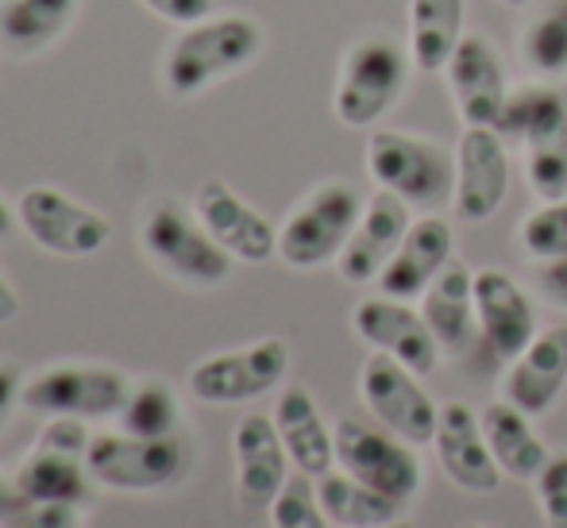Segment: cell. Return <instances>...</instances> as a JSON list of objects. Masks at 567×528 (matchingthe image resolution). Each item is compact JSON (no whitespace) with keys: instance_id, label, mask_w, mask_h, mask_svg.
<instances>
[{"instance_id":"277c9868","label":"cell","mask_w":567,"mask_h":528,"mask_svg":"<svg viewBox=\"0 0 567 528\" xmlns=\"http://www.w3.org/2000/svg\"><path fill=\"white\" fill-rule=\"evenodd\" d=\"M140 244L166 275L186 286H202V290L225 286L231 278V262H236L225 247L205 231L197 213L171 201V197H158V201L147 205L143 224H140Z\"/></svg>"},{"instance_id":"484cf974","label":"cell","mask_w":567,"mask_h":528,"mask_svg":"<svg viewBox=\"0 0 567 528\" xmlns=\"http://www.w3.org/2000/svg\"><path fill=\"white\" fill-rule=\"evenodd\" d=\"M471 282H475V275H471L463 262L452 259L449 267L441 270V278L421 293V317L429 320L441 351H452V355L467 348L471 335H475V328H478Z\"/></svg>"},{"instance_id":"44dd1931","label":"cell","mask_w":567,"mask_h":528,"mask_svg":"<svg viewBox=\"0 0 567 528\" xmlns=\"http://www.w3.org/2000/svg\"><path fill=\"white\" fill-rule=\"evenodd\" d=\"M455 231L441 213H425L410 224L402 247L390 259V267L379 275V293L398 301H413L441 278V270L452 262Z\"/></svg>"},{"instance_id":"cb8c5ba5","label":"cell","mask_w":567,"mask_h":528,"mask_svg":"<svg viewBox=\"0 0 567 528\" xmlns=\"http://www.w3.org/2000/svg\"><path fill=\"white\" fill-rule=\"evenodd\" d=\"M275 428L286 444L290 463L309 478H321L337 463V432L324 424L321 405L306 386H286L275 402Z\"/></svg>"},{"instance_id":"d4e9b609","label":"cell","mask_w":567,"mask_h":528,"mask_svg":"<svg viewBox=\"0 0 567 528\" xmlns=\"http://www.w3.org/2000/svg\"><path fill=\"white\" fill-rule=\"evenodd\" d=\"M82 0H0V46L16 59H35L70 31Z\"/></svg>"},{"instance_id":"74e56055","label":"cell","mask_w":567,"mask_h":528,"mask_svg":"<svg viewBox=\"0 0 567 528\" xmlns=\"http://www.w3.org/2000/svg\"><path fill=\"white\" fill-rule=\"evenodd\" d=\"M20 394H23L20 371H16L12 363H0V432H4V424L12 417L16 405H20Z\"/></svg>"},{"instance_id":"ee69618b","label":"cell","mask_w":567,"mask_h":528,"mask_svg":"<svg viewBox=\"0 0 567 528\" xmlns=\"http://www.w3.org/2000/svg\"><path fill=\"white\" fill-rule=\"evenodd\" d=\"M460 528H486V525H475V521H471V525H460Z\"/></svg>"},{"instance_id":"7bdbcfd3","label":"cell","mask_w":567,"mask_h":528,"mask_svg":"<svg viewBox=\"0 0 567 528\" xmlns=\"http://www.w3.org/2000/svg\"><path fill=\"white\" fill-rule=\"evenodd\" d=\"M374 528H413L410 521H390V525H374Z\"/></svg>"},{"instance_id":"5bb4252c","label":"cell","mask_w":567,"mask_h":528,"mask_svg":"<svg viewBox=\"0 0 567 528\" xmlns=\"http://www.w3.org/2000/svg\"><path fill=\"white\" fill-rule=\"evenodd\" d=\"M509 189L506 135L498 127H463L455 143L452 209L463 224H483L502 209Z\"/></svg>"},{"instance_id":"836d02e7","label":"cell","mask_w":567,"mask_h":528,"mask_svg":"<svg viewBox=\"0 0 567 528\" xmlns=\"http://www.w3.org/2000/svg\"><path fill=\"white\" fill-rule=\"evenodd\" d=\"M537 498L548 528H567V455H553L537 475Z\"/></svg>"},{"instance_id":"8fae6325","label":"cell","mask_w":567,"mask_h":528,"mask_svg":"<svg viewBox=\"0 0 567 528\" xmlns=\"http://www.w3.org/2000/svg\"><path fill=\"white\" fill-rule=\"evenodd\" d=\"M186 470V447L178 436L147 439L132 432H101L90 444V478L105 490L155 494Z\"/></svg>"},{"instance_id":"30bf717a","label":"cell","mask_w":567,"mask_h":528,"mask_svg":"<svg viewBox=\"0 0 567 528\" xmlns=\"http://www.w3.org/2000/svg\"><path fill=\"white\" fill-rule=\"evenodd\" d=\"M332 432H337V463L343 475L359 478L363 486L402 501V506L421 494L425 470H421L413 444H405L390 428H374L355 417H343Z\"/></svg>"},{"instance_id":"e575fe53","label":"cell","mask_w":567,"mask_h":528,"mask_svg":"<svg viewBox=\"0 0 567 528\" xmlns=\"http://www.w3.org/2000/svg\"><path fill=\"white\" fill-rule=\"evenodd\" d=\"M20 528H82V509L70 501H43V506H28L20 517Z\"/></svg>"},{"instance_id":"7a4b0ae2","label":"cell","mask_w":567,"mask_h":528,"mask_svg":"<svg viewBox=\"0 0 567 528\" xmlns=\"http://www.w3.org/2000/svg\"><path fill=\"white\" fill-rule=\"evenodd\" d=\"M502 135L525 143V174L540 201L567 197V97L556 85H525L509 93Z\"/></svg>"},{"instance_id":"6da1fadb","label":"cell","mask_w":567,"mask_h":528,"mask_svg":"<svg viewBox=\"0 0 567 528\" xmlns=\"http://www.w3.org/2000/svg\"><path fill=\"white\" fill-rule=\"evenodd\" d=\"M262 54V28L259 20L244 12H213L205 20L182 28L171 39L158 66L166 97L189 101L217 85L220 77H231L247 70Z\"/></svg>"},{"instance_id":"d6986e66","label":"cell","mask_w":567,"mask_h":528,"mask_svg":"<svg viewBox=\"0 0 567 528\" xmlns=\"http://www.w3.org/2000/svg\"><path fill=\"white\" fill-rule=\"evenodd\" d=\"M410 224H413L410 205L390 194V189H379V194L363 205V216H359L348 247H343L337 259L343 282L348 286L379 282V275L390 267V259H394L398 247H402Z\"/></svg>"},{"instance_id":"e0dca14e","label":"cell","mask_w":567,"mask_h":528,"mask_svg":"<svg viewBox=\"0 0 567 528\" xmlns=\"http://www.w3.org/2000/svg\"><path fill=\"white\" fill-rule=\"evenodd\" d=\"M351 328L363 343H371L382 355H394L402 366H410L413 374H433L441 363V343H436L429 320L398 298H367L351 313Z\"/></svg>"},{"instance_id":"9a60e30c","label":"cell","mask_w":567,"mask_h":528,"mask_svg":"<svg viewBox=\"0 0 567 528\" xmlns=\"http://www.w3.org/2000/svg\"><path fill=\"white\" fill-rule=\"evenodd\" d=\"M449 90L455 97V108H460L463 127H498L502 112H506L509 101V77L506 66H502L498 46L486 35L471 31V35L460 39V46L452 51L449 66Z\"/></svg>"},{"instance_id":"f1b7e54d","label":"cell","mask_w":567,"mask_h":528,"mask_svg":"<svg viewBox=\"0 0 567 528\" xmlns=\"http://www.w3.org/2000/svg\"><path fill=\"white\" fill-rule=\"evenodd\" d=\"M317 498H321L329 521L340 528L390 525V521H398V514H402V501L371 490V486L343 475V470H329V475L317 478Z\"/></svg>"},{"instance_id":"603a6c76","label":"cell","mask_w":567,"mask_h":528,"mask_svg":"<svg viewBox=\"0 0 567 528\" xmlns=\"http://www.w3.org/2000/svg\"><path fill=\"white\" fill-rule=\"evenodd\" d=\"M567 386V324H553L537 332V340L509 363L506 402L525 417H545L560 402Z\"/></svg>"},{"instance_id":"9c48e42d","label":"cell","mask_w":567,"mask_h":528,"mask_svg":"<svg viewBox=\"0 0 567 528\" xmlns=\"http://www.w3.org/2000/svg\"><path fill=\"white\" fill-rule=\"evenodd\" d=\"M290 371V343L282 335H262L244 348L217 351L189 371V394L205 405H244L270 394Z\"/></svg>"},{"instance_id":"60d3db41","label":"cell","mask_w":567,"mask_h":528,"mask_svg":"<svg viewBox=\"0 0 567 528\" xmlns=\"http://www.w3.org/2000/svg\"><path fill=\"white\" fill-rule=\"evenodd\" d=\"M16 216H20V213H12V205H8L4 197H0V239H8V236H12V228H16Z\"/></svg>"},{"instance_id":"d590c367","label":"cell","mask_w":567,"mask_h":528,"mask_svg":"<svg viewBox=\"0 0 567 528\" xmlns=\"http://www.w3.org/2000/svg\"><path fill=\"white\" fill-rule=\"evenodd\" d=\"M158 20L178 23V28H189V23L213 15V0H143Z\"/></svg>"},{"instance_id":"b9f144b4","label":"cell","mask_w":567,"mask_h":528,"mask_svg":"<svg viewBox=\"0 0 567 528\" xmlns=\"http://www.w3.org/2000/svg\"><path fill=\"white\" fill-rule=\"evenodd\" d=\"M498 4H506V8H525L529 0H498Z\"/></svg>"},{"instance_id":"8d00e7d4","label":"cell","mask_w":567,"mask_h":528,"mask_svg":"<svg viewBox=\"0 0 567 528\" xmlns=\"http://www.w3.org/2000/svg\"><path fill=\"white\" fill-rule=\"evenodd\" d=\"M537 282H540V293H545L556 309H567V259L545 262Z\"/></svg>"},{"instance_id":"5b68a950","label":"cell","mask_w":567,"mask_h":528,"mask_svg":"<svg viewBox=\"0 0 567 528\" xmlns=\"http://www.w3.org/2000/svg\"><path fill=\"white\" fill-rule=\"evenodd\" d=\"M359 216H363L359 189L348 182H324L301 197L278 228V259L293 270H317L324 262H337Z\"/></svg>"},{"instance_id":"4316f807","label":"cell","mask_w":567,"mask_h":528,"mask_svg":"<svg viewBox=\"0 0 567 528\" xmlns=\"http://www.w3.org/2000/svg\"><path fill=\"white\" fill-rule=\"evenodd\" d=\"M483 424L486 447H491L494 463L502 467V475L509 478H537L545 470V463L553 459L545 447V439L533 432L529 417L509 402H491L478 413Z\"/></svg>"},{"instance_id":"4dcf8cb0","label":"cell","mask_w":567,"mask_h":528,"mask_svg":"<svg viewBox=\"0 0 567 528\" xmlns=\"http://www.w3.org/2000/svg\"><path fill=\"white\" fill-rule=\"evenodd\" d=\"M522 59L540 82L567 77V0H548L545 12L525 28Z\"/></svg>"},{"instance_id":"52a82bcc","label":"cell","mask_w":567,"mask_h":528,"mask_svg":"<svg viewBox=\"0 0 567 528\" xmlns=\"http://www.w3.org/2000/svg\"><path fill=\"white\" fill-rule=\"evenodd\" d=\"M90 428L82 417H47L31 452L16 467V490L28 506L70 501L82 506L90 483Z\"/></svg>"},{"instance_id":"2e32d148","label":"cell","mask_w":567,"mask_h":528,"mask_svg":"<svg viewBox=\"0 0 567 528\" xmlns=\"http://www.w3.org/2000/svg\"><path fill=\"white\" fill-rule=\"evenodd\" d=\"M194 213L213 239L239 262H270L278 255V228L225 178H205L194 194Z\"/></svg>"},{"instance_id":"1f68e13d","label":"cell","mask_w":567,"mask_h":528,"mask_svg":"<svg viewBox=\"0 0 567 528\" xmlns=\"http://www.w3.org/2000/svg\"><path fill=\"white\" fill-rule=\"evenodd\" d=\"M270 525L275 528H329V514H324L317 486L309 475H290L278 498L270 501Z\"/></svg>"},{"instance_id":"7c38bea8","label":"cell","mask_w":567,"mask_h":528,"mask_svg":"<svg viewBox=\"0 0 567 528\" xmlns=\"http://www.w3.org/2000/svg\"><path fill=\"white\" fill-rule=\"evenodd\" d=\"M359 394H363V405L371 410V417H379L382 428H390L413 447L433 444L441 410L421 386V374L402 366L394 355L374 351L367 359L363 371H359Z\"/></svg>"},{"instance_id":"83f0119b","label":"cell","mask_w":567,"mask_h":528,"mask_svg":"<svg viewBox=\"0 0 567 528\" xmlns=\"http://www.w3.org/2000/svg\"><path fill=\"white\" fill-rule=\"evenodd\" d=\"M467 20V0H410V59L425 74H441Z\"/></svg>"},{"instance_id":"ffe728a7","label":"cell","mask_w":567,"mask_h":528,"mask_svg":"<svg viewBox=\"0 0 567 528\" xmlns=\"http://www.w3.org/2000/svg\"><path fill=\"white\" fill-rule=\"evenodd\" d=\"M231 455H236V494L247 509H270L278 490L290 478V455L275 428V417L247 413L231 432Z\"/></svg>"},{"instance_id":"8992f818","label":"cell","mask_w":567,"mask_h":528,"mask_svg":"<svg viewBox=\"0 0 567 528\" xmlns=\"http://www.w3.org/2000/svg\"><path fill=\"white\" fill-rule=\"evenodd\" d=\"M410 85V59L386 35H367L348 46L337 77V108L340 124L374 127Z\"/></svg>"},{"instance_id":"f35d334b","label":"cell","mask_w":567,"mask_h":528,"mask_svg":"<svg viewBox=\"0 0 567 528\" xmlns=\"http://www.w3.org/2000/svg\"><path fill=\"white\" fill-rule=\"evenodd\" d=\"M16 317H20V293H16V286L8 282V275L0 270V328L12 324Z\"/></svg>"},{"instance_id":"ba28073f","label":"cell","mask_w":567,"mask_h":528,"mask_svg":"<svg viewBox=\"0 0 567 528\" xmlns=\"http://www.w3.org/2000/svg\"><path fill=\"white\" fill-rule=\"evenodd\" d=\"M127 394H132V382L116 366L54 363L23 382L20 405L39 413V417L109 421L120 417V410L127 405Z\"/></svg>"},{"instance_id":"3957f363","label":"cell","mask_w":567,"mask_h":528,"mask_svg":"<svg viewBox=\"0 0 567 528\" xmlns=\"http://www.w3.org/2000/svg\"><path fill=\"white\" fill-rule=\"evenodd\" d=\"M367 170L379 189L402 197L410 209L436 213L455 197V155L421 135L379 127L367 139Z\"/></svg>"},{"instance_id":"f546056e","label":"cell","mask_w":567,"mask_h":528,"mask_svg":"<svg viewBox=\"0 0 567 528\" xmlns=\"http://www.w3.org/2000/svg\"><path fill=\"white\" fill-rule=\"evenodd\" d=\"M120 428L132 432V436H147V439L178 436V428H182L178 394H174L163 379L132 382L127 405L120 410Z\"/></svg>"},{"instance_id":"d6a6232c","label":"cell","mask_w":567,"mask_h":528,"mask_svg":"<svg viewBox=\"0 0 567 528\" xmlns=\"http://www.w3.org/2000/svg\"><path fill=\"white\" fill-rule=\"evenodd\" d=\"M522 247L540 262L567 259V197L564 201H545V209L525 216Z\"/></svg>"},{"instance_id":"7402d4cb","label":"cell","mask_w":567,"mask_h":528,"mask_svg":"<svg viewBox=\"0 0 567 528\" xmlns=\"http://www.w3.org/2000/svg\"><path fill=\"white\" fill-rule=\"evenodd\" d=\"M436 455H441L444 475L467 494H494L502 486V467L486 447L483 424L463 402H444L436 421Z\"/></svg>"},{"instance_id":"ab89813d","label":"cell","mask_w":567,"mask_h":528,"mask_svg":"<svg viewBox=\"0 0 567 528\" xmlns=\"http://www.w3.org/2000/svg\"><path fill=\"white\" fill-rule=\"evenodd\" d=\"M28 501L20 498V490H16V483H8L4 475H0V517L16 514V509H23Z\"/></svg>"},{"instance_id":"ac0fdd59","label":"cell","mask_w":567,"mask_h":528,"mask_svg":"<svg viewBox=\"0 0 567 528\" xmlns=\"http://www.w3.org/2000/svg\"><path fill=\"white\" fill-rule=\"evenodd\" d=\"M471 293H475V320L486 351L494 359L514 363L537 340V309H533L529 293L506 270H478Z\"/></svg>"},{"instance_id":"4fadbf2b","label":"cell","mask_w":567,"mask_h":528,"mask_svg":"<svg viewBox=\"0 0 567 528\" xmlns=\"http://www.w3.org/2000/svg\"><path fill=\"white\" fill-rule=\"evenodd\" d=\"M20 224L43 251L59 259H90L113 239L109 216L82 205L78 197L62 194L54 186H31L20 194Z\"/></svg>"}]
</instances>
